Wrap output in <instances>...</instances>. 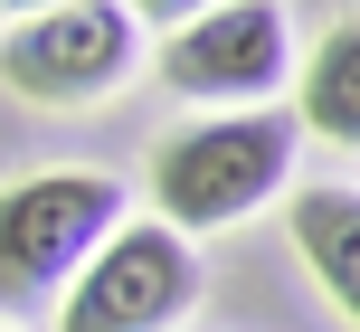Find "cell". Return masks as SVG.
Masks as SVG:
<instances>
[{"label": "cell", "mask_w": 360, "mask_h": 332, "mask_svg": "<svg viewBox=\"0 0 360 332\" xmlns=\"http://www.w3.org/2000/svg\"><path fill=\"white\" fill-rule=\"evenodd\" d=\"M143 67V19L124 0H67L0 29V86L19 105H105L124 76Z\"/></svg>", "instance_id": "obj_3"}, {"label": "cell", "mask_w": 360, "mask_h": 332, "mask_svg": "<svg viewBox=\"0 0 360 332\" xmlns=\"http://www.w3.org/2000/svg\"><path fill=\"white\" fill-rule=\"evenodd\" d=\"M294 114L256 105V114H199L180 124L162 152H152V200H162V228L199 238V228H237L285 190L294 171Z\"/></svg>", "instance_id": "obj_1"}, {"label": "cell", "mask_w": 360, "mask_h": 332, "mask_svg": "<svg viewBox=\"0 0 360 332\" xmlns=\"http://www.w3.org/2000/svg\"><path fill=\"white\" fill-rule=\"evenodd\" d=\"M0 332H10V323H0Z\"/></svg>", "instance_id": "obj_10"}, {"label": "cell", "mask_w": 360, "mask_h": 332, "mask_svg": "<svg viewBox=\"0 0 360 332\" xmlns=\"http://www.w3.org/2000/svg\"><path fill=\"white\" fill-rule=\"evenodd\" d=\"M162 76L171 95L190 105H218V114H256L275 86L294 76V29L275 0H228V10H199L162 38Z\"/></svg>", "instance_id": "obj_5"}, {"label": "cell", "mask_w": 360, "mask_h": 332, "mask_svg": "<svg viewBox=\"0 0 360 332\" xmlns=\"http://www.w3.org/2000/svg\"><path fill=\"white\" fill-rule=\"evenodd\" d=\"M199 295V257L190 238L162 219H124L86 266H76L67 304H57V332H171Z\"/></svg>", "instance_id": "obj_4"}, {"label": "cell", "mask_w": 360, "mask_h": 332, "mask_svg": "<svg viewBox=\"0 0 360 332\" xmlns=\"http://www.w3.org/2000/svg\"><path fill=\"white\" fill-rule=\"evenodd\" d=\"M10 10H19V19H38V10H67V0H10Z\"/></svg>", "instance_id": "obj_9"}, {"label": "cell", "mask_w": 360, "mask_h": 332, "mask_svg": "<svg viewBox=\"0 0 360 332\" xmlns=\"http://www.w3.org/2000/svg\"><path fill=\"white\" fill-rule=\"evenodd\" d=\"M124 10H133V19H152V29L171 38L180 19H199V10H228V0H124Z\"/></svg>", "instance_id": "obj_8"}, {"label": "cell", "mask_w": 360, "mask_h": 332, "mask_svg": "<svg viewBox=\"0 0 360 332\" xmlns=\"http://www.w3.org/2000/svg\"><path fill=\"white\" fill-rule=\"evenodd\" d=\"M304 124L323 143L360 152V19H332L304 57Z\"/></svg>", "instance_id": "obj_7"}, {"label": "cell", "mask_w": 360, "mask_h": 332, "mask_svg": "<svg viewBox=\"0 0 360 332\" xmlns=\"http://www.w3.org/2000/svg\"><path fill=\"white\" fill-rule=\"evenodd\" d=\"M285 219H294V257H304L313 276H323V295L360 323V190H342V181H304Z\"/></svg>", "instance_id": "obj_6"}, {"label": "cell", "mask_w": 360, "mask_h": 332, "mask_svg": "<svg viewBox=\"0 0 360 332\" xmlns=\"http://www.w3.org/2000/svg\"><path fill=\"white\" fill-rule=\"evenodd\" d=\"M124 228V181L105 171H29L0 190V314H29Z\"/></svg>", "instance_id": "obj_2"}]
</instances>
